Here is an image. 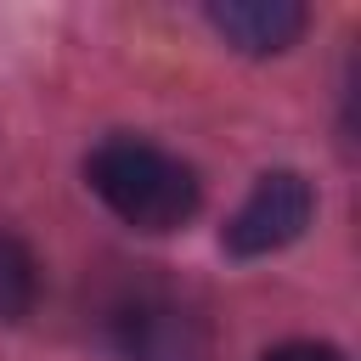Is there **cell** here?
Returning a JSON list of instances; mask_svg holds the SVG:
<instances>
[{"instance_id": "3", "label": "cell", "mask_w": 361, "mask_h": 361, "mask_svg": "<svg viewBox=\"0 0 361 361\" xmlns=\"http://www.w3.org/2000/svg\"><path fill=\"white\" fill-rule=\"evenodd\" d=\"M113 338L130 361H203L209 350V327L192 305L169 299V293H130L113 310Z\"/></svg>"}, {"instance_id": "1", "label": "cell", "mask_w": 361, "mask_h": 361, "mask_svg": "<svg viewBox=\"0 0 361 361\" xmlns=\"http://www.w3.org/2000/svg\"><path fill=\"white\" fill-rule=\"evenodd\" d=\"M90 192L135 231H175L197 214V175L147 135H107L85 158Z\"/></svg>"}, {"instance_id": "4", "label": "cell", "mask_w": 361, "mask_h": 361, "mask_svg": "<svg viewBox=\"0 0 361 361\" xmlns=\"http://www.w3.org/2000/svg\"><path fill=\"white\" fill-rule=\"evenodd\" d=\"M209 23L248 56H276L305 34V6L299 0H214Z\"/></svg>"}, {"instance_id": "6", "label": "cell", "mask_w": 361, "mask_h": 361, "mask_svg": "<svg viewBox=\"0 0 361 361\" xmlns=\"http://www.w3.org/2000/svg\"><path fill=\"white\" fill-rule=\"evenodd\" d=\"M265 361H344L333 344H310V338H293V344H276L265 350Z\"/></svg>"}, {"instance_id": "2", "label": "cell", "mask_w": 361, "mask_h": 361, "mask_svg": "<svg viewBox=\"0 0 361 361\" xmlns=\"http://www.w3.org/2000/svg\"><path fill=\"white\" fill-rule=\"evenodd\" d=\"M310 214H316L310 180L299 169H265L254 180V192L237 203V214L226 220L220 243L237 259H259V254H276V248L299 243L305 226H310Z\"/></svg>"}, {"instance_id": "5", "label": "cell", "mask_w": 361, "mask_h": 361, "mask_svg": "<svg viewBox=\"0 0 361 361\" xmlns=\"http://www.w3.org/2000/svg\"><path fill=\"white\" fill-rule=\"evenodd\" d=\"M34 305V259L17 237H0V322H17Z\"/></svg>"}]
</instances>
